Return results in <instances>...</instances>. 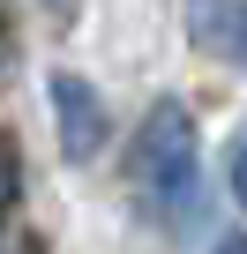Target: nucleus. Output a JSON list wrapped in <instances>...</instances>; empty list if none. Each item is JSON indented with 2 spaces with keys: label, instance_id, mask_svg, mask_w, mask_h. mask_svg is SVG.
Masks as SVG:
<instances>
[{
  "label": "nucleus",
  "instance_id": "nucleus-1",
  "mask_svg": "<svg viewBox=\"0 0 247 254\" xmlns=\"http://www.w3.org/2000/svg\"><path fill=\"white\" fill-rule=\"evenodd\" d=\"M143 165H158V187L165 194H187V120L172 105L143 127Z\"/></svg>",
  "mask_w": 247,
  "mask_h": 254
},
{
  "label": "nucleus",
  "instance_id": "nucleus-2",
  "mask_svg": "<svg viewBox=\"0 0 247 254\" xmlns=\"http://www.w3.org/2000/svg\"><path fill=\"white\" fill-rule=\"evenodd\" d=\"M53 97H60V120H68V150H75V157H82V150H90V142H97V127H82V112H90V105H97V97H90V90H82V82H75V75H60V82H53Z\"/></svg>",
  "mask_w": 247,
  "mask_h": 254
},
{
  "label": "nucleus",
  "instance_id": "nucleus-3",
  "mask_svg": "<svg viewBox=\"0 0 247 254\" xmlns=\"http://www.w3.org/2000/svg\"><path fill=\"white\" fill-rule=\"evenodd\" d=\"M225 45H240V53H247V8H232V15H225Z\"/></svg>",
  "mask_w": 247,
  "mask_h": 254
},
{
  "label": "nucleus",
  "instance_id": "nucleus-4",
  "mask_svg": "<svg viewBox=\"0 0 247 254\" xmlns=\"http://www.w3.org/2000/svg\"><path fill=\"white\" fill-rule=\"evenodd\" d=\"M240 202H247V142H240Z\"/></svg>",
  "mask_w": 247,
  "mask_h": 254
},
{
  "label": "nucleus",
  "instance_id": "nucleus-5",
  "mask_svg": "<svg viewBox=\"0 0 247 254\" xmlns=\"http://www.w3.org/2000/svg\"><path fill=\"white\" fill-rule=\"evenodd\" d=\"M225 254H247V239H225Z\"/></svg>",
  "mask_w": 247,
  "mask_h": 254
}]
</instances>
